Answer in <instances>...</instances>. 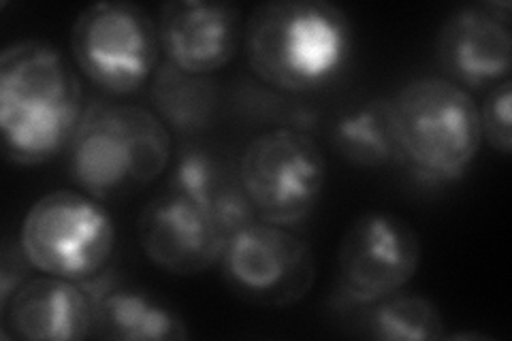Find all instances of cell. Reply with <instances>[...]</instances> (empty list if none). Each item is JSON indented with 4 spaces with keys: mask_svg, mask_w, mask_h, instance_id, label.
Listing matches in <instances>:
<instances>
[{
    "mask_svg": "<svg viewBox=\"0 0 512 341\" xmlns=\"http://www.w3.org/2000/svg\"><path fill=\"white\" fill-rule=\"evenodd\" d=\"M84 88L58 45L22 39L0 54V128L5 158L41 167L69 150L84 118Z\"/></svg>",
    "mask_w": 512,
    "mask_h": 341,
    "instance_id": "obj_1",
    "label": "cell"
},
{
    "mask_svg": "<svg viewBox=\"0 0 512 341\" xmlns=\"http://www.w3.org/2000/svg\"><path fill=\"white\" fill-rule=\"evenodd\" d=\"M242 47L263 84L306 94L342 75L355 35L348 15L327 0H267L246 18Z\"/></svg>",
    "mask_w": 512,
    "mask_h": 341,
    "instance_id": "obj_2",
    "label": "cell"
},
{
    "mask_svg": "<svg viewBox=\"0 0 512 341\" xmlns=\"http://www.w3.org/2000/svg\"><path fill=\"white\" fill-rule=\"evenodd\" d=\"M67 154L73 182L105 203L158 180L171 165L173 143L154 111L94 101L86 105Z\"/></svg>",
    "mask_w": 512,
    "mask_h": 341,
    "instance_id": "obj_3",
    "label": "cell"
},
{
    "mask_svg": "<svg viewBox=\"0 0 512 341\" xmlns=\"http://www.w3.org/2000/svg\"><path fill=\"white\" fill-rule=\"evenodd\" d=\"M402 169L425 184L457 182L483 148L474 96L440 75L414 77L391 96Z\"/></svg>",
    "mask_w": 512,
    "mask_h": 341,
    "instance_id": "obj_4",
    "label": "cell"
},
{
    "mask_svg": "<svg viewBox=\"0 0 512 341\" xmlns=\"http://www.w3.org/2000/svg\"><path fill=\"white\" fill-rule=\"evenodd\" d=\"M18 241L35 271L88 282L114 261L116 224L103 201L84 190L60 188L28 207Z\"/></svg>",
    "mask_w": 512,
    "mask_h": 341,
    "instance_id": "obj_5",
    "label": "cell"
},
{
    "mask_svg": "<svg viewBox=\"0 0 512 341\" xmlns=\"http://www.w3.org/2000/svg\"><path fill=\"white\" fill-rule=\"evenodd\" d=\"M69 45L75 67L109 96L139 92L163 62L156 18L128 0H101L79 11Z\"/></svg>",
    "mask_w": 512,
    "mask_h": 341,
    "instance_id": "obj_6",
    "label": "cell"
},
{
    "mask_svg": "<svg viewBox=\"0 0 512 341\" xmlns=\"http://www.w3.org/2000/svg\"><path fill=\"white\" fill-rule=\"evenodd\" d=\"M237 171L256 218L288 229L312 216L327 186L320 143L288 126L252 137L239 154Z\"/></svg>",
    "mask_w": 512,
    "mask_h": 341,
    "instance_id": "obj_7",
    "label": "cell"
},
{
    "mask_svg": "<svg viewBox=\"0 0 512 341\" xmlns=\"http://www.w3.org/2000/svg\"><path fill=\"white\" fill-rule=\"evenodd\" d=\"M421 237L391 211H365L350 222L335 258L340 305L367 307L402 292L421 267Z\"/></svg>",
    "mask_w": 512,
    "mask_h": 341,
    "instance_id": "obj_8",
    "label": "cell"
},
{
    "mask_svg": "<svg viewBox=\"0 0 512 341\" xmlns=\"http://www.w3.org/2000/svg\"><path fill=\"white\" fill-rule=\"evenodd\" d=\"M222 278L235 295L261 307H291L306 299L316 282L310 243L288 226L256 218L224 243Z\"/></svg>",
    "mask_w": 512,
    "mask_h": 341,
    "instance_id": "obj_9",
    "label": "cell"
},
{
    "mask_svg": "<svg viewBox=\"0 0 512 341\" xmlns=\"http://www.w3.org/2000/svg\"><path fill=\"white\" fill-rule=\"evenodd\" d=\"M434 56L442 77L470 94L510 79L512 5L480 0L455 9L438 28Z\"/></svg>",
    "mask_w": 512,
    "mask_h": 341,
    "instance_id": "obj_10",
    "label": "cell"
},
{
    "mask_svg": "<svg viewBox=\"0 0 512 341\" xmlns=\"http://www.w3.org/2000/svg\"><path fill=\"white\" fill-rule=\"evenodd\" d=\"M244 22L242 9L233 3L169 0L156 18L163 60L184 73L212 77L237 56Z\"/></svg>",
    "mask_w": 512,
    "mask_h": 341,
    "instance_id": "obj_11",
    "label": "cell"
},
{
    "mask_svg": "<svg viewBox=\"0 0 512 341\" xmlns=\"http://www.w3.org/2000/svg\"><path fill=\"white\" fill-rule=\"evenodd\" d=\"M137 237L156 269L180 278L218 265L227 243L203 209L175 192L158 194L143 205Z\"/></svg>",
    "mask_w": 512,
    "mask_h": 341,
    "instance_id": "obj_12",
    "label": "cell"
},
{
    "mask_svg": "<svg viewBox=\"0 0 512 341\" xmlns=\"http://www.w3.org/2000/svg\"><path fill=\"white\" fill-rule=\"evenodd\" d=\"M5 341L94 339V299L82 282L35 275L0 301Z\"/></svg>",
    "mask_w": 512,
    "mask_h": 341,
    "instance_id": "obj_13",
    "label": "cell"
},
{
    "mask_svg": "<svg viewBox=\"0 0 512 341\" xmlns=\"http://www.w3.org/2000/svg\"><path fill=\"white\" fill-rule=\"evenodd\" d=\"M169 192L182 194L203 209L224 241L256 220L237 165L233 167L203 145H184L180 150L169 177Z\"/></svg>",
    "mask_w": 512,
    "mask_h": 341,
    "instance_id": "obj_14",
    "label": "cell"
},
{
    "mask_svg": "<svg viewBox=\"0 0 512 341\" xmlns=\"http://www.w3.org/2000/svg\"><path fill=\"white\" fill-rule=\"evenodd\" d=\"M94 299V339L180 341L190 337L186 322L146 290L118 284L111 269L82 282Z\"/></svg>",
    "mask_w": 512,
    "mask_h": 341,
    "instance_id": "obj_15",
    "label": "cell"
},
{
    "mask_svg": "<svg viewBox=\"0 0 512 341\" xmlns=\"http://www.w3.org/2000/svg\"><path fill=\"white\" fill-rule=\"evenodd\" d=\"M331 145L348 165L359 169L402 167L391 96H378L338 118L331 131Z\"/></svg>",
    "mask_w": 512,
    "mask_h": 341,
    "instance_id": "obj_16",
    "label": "cell"
},
{
    "mask_svg": "<svg viewBox=\"0 0 512 341\" xmlns=\"http://www.w3.org/2000/svg\"><path fill=\"white\" fill-rule=\"evenodd\" d=\"M150 96L156 116L169 131L197 135L214 122L218 88L212 77L190 75L163 60L150 81Z\"/></svg>",
    "mask_w": 512,
    "mask_h": 341,
    "instance_id": "obj_17",
    "label": "cell"
},
{
    "mask_svg": "<svg viewBox=\"0 0 512 341\" xmlns=\"http://www.w3.org/2000/svg\"><path fill=\"white\" fill-rule=\"evenodd\" d=\"M361 335L378 341H436L446 337L440 307L423 295H395L361 307Z\"/></svg>",
    "mask_w": 512,
    "mask_h": 341,
    "instance_id": "obj_18",
    "label": "cell"
},
{
    "mask_svg": "<svg viewBox=\"0 0 512 341\" xmlns=\"http://www.w3.org/2000/svg\"><path fill=\"white\" fill-rule=\"evenodd\" d=\"M480 133L493 152H512V79L495 84L478 109Z\"/></svg>",
    "mask_w": 512,
    "mask_h": 341,
    "instance_id": "obj_19",
    "label": "cell"
},
{
    "mask_svg": "<svg viewBox=\"0 0 512 341\" xmlns=\"http://www.w3.org/2000/svg\"><path fill=\"white\" fill-rule=\"evenodd\" d=\"M0 254H3L0 256V301H3L15 288L22 286L28 278H32L30 275L32 265L28 263L26 254L22 252L20 241L18 243L7 241Z\"/></svg>",
    "mask_w": 512,
    "mask_h": 341,
    "instance_id": "obj_20",
    "label": "cell"
}]
</instances>
